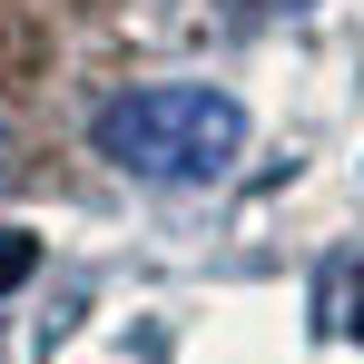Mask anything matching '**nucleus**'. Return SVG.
Listing matches in <instances>:
<instances>
[{
	"label": "nucleus",
	"instance_id": "nucleus-1",
	"mask_svg": "<svg viewBox=\"0 0 364 364\" xmlns=\"http://www.w3.org/2000/svg\"><path fill=\"white\" fill-rule=\"evenodd\" d=\"M89 148H99L109 168H128V178H148V187H207V178H227V168H237L246 109L227 99V89L158 79V89L109 99V109L89 119Z\"/></svg>",
	"mask_w": 364,
	"mask_h": 364
},
{
	"label": "nucleus",
	"instance_id": "nucleus-2",
	"mask_svg": "<svg viewBox=\"0 0 364 364\" xmlns=\"http://www.w3.org/2000/svg\"><path fill=\"white\" fill-rule=\"evenodd\" d=\"M30 256H40V246L20 237V227H0V296H10V286H20V276H30Z\"/></svg>",
	"mask_w": 364,
	"mask_h": 364
}]
</instances>
